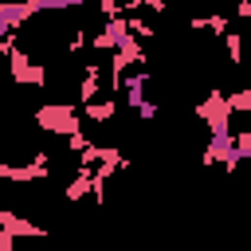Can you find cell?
<instances>
[{"label": "cell", "mask_w": 251, "mask_h": 251, "mask_svg": "<svg viewBox=\"0 0 251 251\" xmlns=\"http://www.w3.org/2000/svg\"><path fill=\"white\" fill-rule=\"evenodd\" d=\"M35 126L59 137H71L82 129V106H63V102H43L35 110Z\"/></svg>", "instance_id": "6da1fadb"}, {"label": "cell", "mask_w": 251, "mask_h": 251, "mask_svg": "<svg viewBox=\"0 0 251 251\" xmlns=\"http://www.w3.org/2000/svg\"><path fill=\"white\" fill-rule=\"evenodd\" d=\"M196 118H204L208 133H227V129H231V102H227V94L212 90V94L196 106Z\"/></svg>", "instance_id": "7a4b0ae2"}, {"label": "cell", "mask_w": 251, "mask_h": 251, "mask_svg": "<svg viewBox=\"0 0 251 251\" xmlns=\"http://www.w3.org/2000/svg\"><path fill=\"white\" fill-rule=\"evenodd\" d=\"M8 71H12V78L20 82V86H47V63H35L27 51H12L8 55Z\"/></svg>", "instance_id": "3957f363"}, {"label": "cell", "mask_w": 251, "mask_h": 251, "mask_svg": "<svg viewBox=\"0 0 251 251\" xmlns=\"http://www.w3.org/2000/svg\"><path fill=\"white\" fill-rule=\"evenodd\" d=\"M31 16L35 8L27 0H0V35H20Z\"/></svg>", "instance_id": "277c9868"}, {"label": "cell", "mask_w": 251, "mask_h": 251, "mask_svg": "<svg viewBox=\"0 0 251 251\" xmlns=\"http://www.w3.org/2000/svg\"><path fill=\"white\" fill-rule=\"evenodd\" d=\"M0 227L12 231V235H35V239H47V227H43V224H31V220L16 216L12 208H0Z\"/></svg>", "instance_id": "5b68a950"}, {"label": "cell", "mask_w": 251, "mask_h": 251, "mask_svg": "<svg viewBox=\"0 0 251 251\" xmlns=\"http://www.w3.org/2000/svg\"><path fill=\"white\" fill-rule=\"evenodd\" d=\"M102 94V67L98 63H82V78H78V106L94 102Z\"/></svg>", "instance_id": "8992f818"}, {"label": "cell", "mask_w": 251, "mask_h": 251, "mask_svg": "<svg viewBox=\"0 0 251 251\" xmlns=\"http://www.w3.org/2000/svg\"><path fill=\"white\" fill-rule=\"evenodd\" d=\"M114 114H118V98H114V94H110V98H102V102L94 98V102H86V106H82V118H86V122H94V126L114 122Z\"/></svg>", "instance_id": "52a82bcc"}, {"label": "cell", "mask_w": 251, "mask_h": 251, "mask_svg": "<svg viewBox=\"0 0 251 251\" xmlns=\"http://www.w3.org/2000/svg\"><path fill=\"white\" fill-rule=\"evenodd\" d=\"M224 47H227V59L231 63H243V35L239 31H227L224 35Z\"/></svg>", "instance_id": "ba28073f"}, {"label": "cell", "mask_w": 251, "mask_h": 251, "mask_svg": "<svg viewBox=\"0 0 251 251\" xmlns=\"http://www.w3.org/2000/svg\"><path fill=\"white\" fill-rule=\"evenodd\" d=\"M126 20H129V31H133L137 39H153V35H157V31H153V27H149L141 16H126Z\"/></svg>", "instance_id": "9c48e42d"}, {"label": "cell", "mask_w": 251, "mask_h": 251, "mask_svg": "<svg viewBox=\"0 0 251 251\" xmlns=\"http://www.w3.org/2000/svg\"><path fill=\"white\" fill-rule=\"evenodd\" d=\"M98 12H102V20H118V16H126V12H122V0H98Z\"/></svg>", "instance_id": "30bf717a"}, {"label": "cell", "mask_w": 251, "mask_h": 251, "mask_svg": "<svg viewBox=\"0 0 251 251\" xmlns=\"http://www.w3.org/2000/svg\"><path fill=\"white\" fill-rule=\"evenodd\" d=\"M227 24H231V20H227V16H220V12H216V16H208V27H212V35H220V39L227 35Z\"/></svg>", "instance_id": "8fae6325"}, {"label": "cell", "mask_w": 251, "mask_h": 251, "mask_svg": "<svg viewBox=\"0 0 251 251\" xmlns=\"http://www.w3.org/2000/svg\"><path fill=\"white\" fill-rule=\"evenodd\" d=\"M86 145H90V137H86V133H82V129H78V133H71V137H67V149H71V153H82V149H86Z\"/></svg>", "instance_id": "7c38bea8"}, {"label": "cell", "mask_w": 251, "mask_h": 251, "mask_svg": "<svg viewBox=\"0 0 251 251\" xmlns=\"http://www.w3.org/2000/svg\"><path fill=\"white\" fill-rule=\"evenodd\" d=\"M204 4H216V0H204Z\"/></svg>", "instance_id": "4fadbf2b"}]
</instances>
